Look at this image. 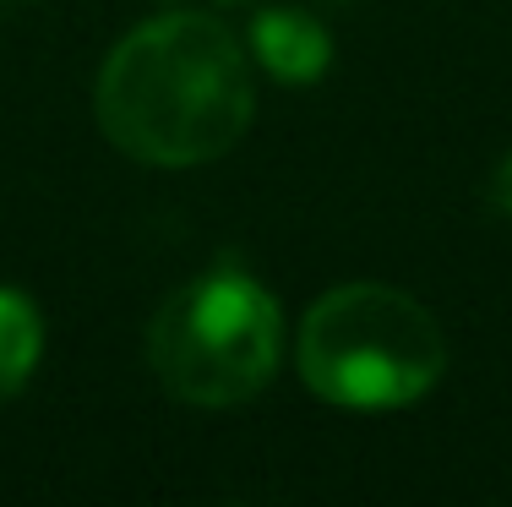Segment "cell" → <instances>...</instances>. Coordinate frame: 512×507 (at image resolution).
I'll return each instance as SVG.
<instances>
[{
  "label": "cell",
  "instance_id": "cell-1",
  "mask_svg": "<svg viewBox=\"0 0 512 507\" xmlns=\"http://www.w3.org/2000/svg\"><path fill=\"white\" fill-rule=\"evenodd\" d=\"M104 137L158 169L224 159L251 126L256 88L246 50L224 22L169 11L109 50L93 93Z\"/></svg>",
  "mask_w": 512,
  "mask_h": 507
},
{
  "label": "cell",
  "instance_id": "cell-2",
  "mask_svg": "<svg viewBox=\"0 0 512 507\" xmlns=\"http://www.w3.org/2000/svg\"><path fill=\"white\" fill-rule=\"evenodd\" d=\"M447 371V338L414 295L393 284H338L300 322V377L344 409H398Z\"/></svg>",
  "mask_w": 512,
  "mask_h": 507
},
{
  "label": "cell",
  "instance_id": "cell-3",
  "mask_svg": "<svg viewBox=\"0 0 512 507\" xmlns=\"http://www.w3.org/2000/svg\"><path fill=\"white\" fill-rule=\"evenodd\" d=\"M284 317L278 300L235 268H213L158 306L148 360L175 398L202 409L246 404L273 382Z\"/></svg>",
  "mask_w": 512,
  "mask_h": 507
},
{
  "label": "cell",
  "instance_id": "cell-4",
  "mask_svg": "<svg viewBox=\"0 0 512 507\" xmlns=\"http://www.w3.org/2000/svg\"><path fill=\"white\" fill-rule=\"evenodd\" d=\"M251 50L278 82H316L333 66V39H327V28L316 17H306V11H289V6L256 11Z\"/></svg>",
  "mask_w": 512,
  "mask_h": 507
},
{
  "label": "cell",
  "instance_id": "cell-5",
  "mask_svg": "<svg viewBox=\"0 0 512 507\" xmlns=\"http://www.w3.org/2000/svg\"><path fill=\"white\" fill-rule=\"evenodd\" d=\"M44 349V317L22 289H0V393H22Z\"/></svg>",
  "mask_w": 512,
  "mask_h": 507
},
{
  "label": "cell",
  "instance_id": "cell-6",
  "mask_svg": "<svg viewBox=\"0 0 512 507\" xmlns=\"http://www.w3.org/2000/svg\"><path fill=\"white\" fill-rule=\"evenodd\" d=\"M491 202L512 219V153H502V159H496V169H491Z\"/></svg>",
  "mask_w": 512,
  "mask_h": 507
}]
</instances>
